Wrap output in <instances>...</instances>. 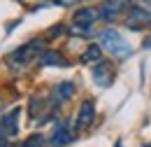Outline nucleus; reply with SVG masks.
I'll use <instances>...</instances> for the list:
<instances>
[{"label": "nucleus", "mask_w": 151, "mask_h": 147, "mask_svg": "<svg viewBox=\"0 0 151 147\" xmlns=\"http://www.w3.org/2000/svg\"><path fill=\"white\" fill-rule=\"evenodd\" d=\"M126 26L139 31L151 23V0H128L126 2Z\"/></svg>", "instance_id": "obj_1"}, {"label": "nucleus", "mask_w": 151, "mask_h": 147, "mask_svg": "<svg viewBox=\"0 0 151 147\" xmlns=\"http://www.w3.org/2000/svg\"><path fill=\"white\" fill-rule=\"evenodd\" d=\"M100 47H105L114 58H128L132 54V47L128 44V40L121 35L119 31H114V28H105V31H100Z\"/></svg>", "instance_id": "obj_2"}, {"label": "nucleus", "mask_w": 151, "mask_h": 147, "mask_svg": "<svg viewBox=\"0 0 151 147\" xmlns=\"http://www.w3.org/2000/svg\"><path fill=\"white\" fill-rule=\"evenodd\" d=\"M44 52V47H42V40H30V42H26L23 47L19 49H14L12 54H9V68H26V65H30L33 61H37L40 54Z\"/></svg>", "instance_id": "obj_3"}, {"label": "nucleus", "mask_w": 151, "mask_h": 147, "mask_svg": "<svg viewBox=\"0 0 151 147\" xmlns=\"http://www.w3.org/2000/svg\"><path fill=\"white\" fill-rule=\"evenodd\" d=\"M98 21V9L95 7H79L72 17V33L86 35L91 33V26Z\"/></svg>", "instance_id": "obj_4"}, {"label": "nucleus", "mask_w": 151, "mask_h": 147, "mask_svg": "<svg viewBox=\"0 0 151 147\" xmlns=\"http://www.w3.org/2000/svg\"><path fill=\"white\" fill-rule=\"evenodd\" d=\"M93 79L98 87H112L114 79H116V68H114V63L109 61H98L93 63Z\"/></svg>", "instance_id": "obj_5"}, {"label": "nucleus", "mask_w": 151, "mask_h": 147, "mask_svg": "<svg viewBox=\"0 0 151 147\" xmlns=\"http://www.w3.org/2000/svg\"><path fill=\"white\" fill-rule=\"evenodd\" d=\"M19 117H21V108H12L7 114L0 117V138L9 140L19 133Z\"/></svg>", "instance_id": "obj_6"}, {"label": "nucleus", "mask_w": 151, "mask_h": 147, "mask_svg": "<svg viewBox=\"0 0 151 147\" xmlns=\"http://www.w3.org/2000/svg\"><path fill=\"white\" fill-rule=\"evenodd\" d=\"M72 143V129L68 126V122H58L51 135H49V145L51 147H65Z\"/></svg>", "instance_id": "obj_7"}, {"label": "nucleus", "mask_w": 151, "mask_h": 147, "mask_svg": "<svg viewBox=\"0 0 151 147\" xmlns=\"http://www.w3.org/2000/svg\"><path fill=\"white\" fill-rule=\"evenodd\" d=\"M93 119H95V103H93V98H86V100L79 105L75 126L79 131H81V129H88V126L93 124Z\"/></svg>", "instance_id": "obj_8"}, {"label": "nucleus", "mask_w": 151, "mask_h": 147, "mask_svg": "<svg viewBox=\"0 0 151 147\" xmlns=\"http://www.w3.org/2000/svg\"><path fill=\"white\" fill-rule=\"evenodd\" d=\"M123 7H126V0H105V2L98 7V19L114 21V19L123 12Z\"/></svg>", "instance_id": "obj_9"}, {"label": "nucleus", "mask_w": 151, "mask_h": 147, "mask_svg": "<svg viewBox=\"0 0 151 147\" xmlns=\"http://www.w3.org/2000/svg\"><path fill=\"white\" fill-rule=\"evenodd\" d=\"M40 63H42V65H56V68H65V65H70L68 58L60 54V52H54V49L42 52V54H40Z\"/></svg>", "instance_id": "obj_10"}, {"label": "nucleus", "mask_w": 151, "mask_h": 147, "mask_svg": "<svg viewBox=\"0 0 151 147\" xmlns=\"http://www.w3.org/2000/svg\"><path fill=\"white\" fill-rule=\"evenodd\" d=\"M72 93H75V84L72 82H60L56 84L54 89H51V96H54V103H63V100H68V98H72Z\"/></svg>", "instance_id": "obj_11"}, {"label": "nucleus", "mask_w": 151, "mask_h": 147, "mask_svg": "<svg viewBox=\"0 0 151 147\" xmlns=\"http://www.w3.org/2000/svg\"><path fill=\"white\" fill-rule=\"evenodd\" d=\"M100 58H102V47H100V44H88L79 61H81L84 65H93V63H98Z\"/></svg>", "instance_id": "obj_12"}, {"label": "nucleus", "mask_w": 151, "mask_h": 147, "mask_svg": "<svg viewBox=\"0 0 151 147\" xmlns=\"http://www.w3.org/2000/svg\"><path fill=\"white\" fill-rule=\"evenodd\" d=\"M23 147H44V138L35 133V135H30V138L23 143Z\"/></svg>", "instance_id": "obj_13"}, {"label": "nucleus", "mask_w": 151, "mask_h": 147, "mask_svg": "<svg viewBox=\"0 0 151 147\" xmlns=\"http://www.w3.org/2000/svg\"><path fill=\"white\" fill-rule=\"evenodd\" d=\"M47 2H51V5H58V7H72V5H77L79 0H47Z\"/></svg>", "instance_id": "obj_14"}, {"label": "nucleus", "mask_w": 151, "mask_h": 147, "mask_svg": "<svg viewBox=\"0 0 151 147\" xmlns=\"http://www.w3.org/2000/svg\"><path fill=\"white\" fill-rule=\"evenodd\" d=\"M114 147H123V143H121V140H116V143H114Z\"/></svg>", "instance_id": "obj_15"}, {"label": "nucleus", "mask_w": 151, "mask_h": 147, "mask_svg": "<svg viewBox=\"0 0 151 147\" xmlns=\"http://www.w3.org/2000/svg\"><path fill=\"white\" fill-rule=\"evenodd\" d=\"M147 147H151V145H147Z\"/></svg>", "instance_id": "obj_16"}]
</instances>
